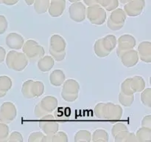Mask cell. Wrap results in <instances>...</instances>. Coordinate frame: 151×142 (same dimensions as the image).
I'll list each match as a JSON object with an SVG mask.
<instances>
[{"label":"cell","mask_w":151,"mask_h":142,"mask_svg":"<svg viewBox=\"0 0 151 142\" xmlns=\"http://www.w3.org/2000/svg\"><path fill=\"white\" fill-rule=\"evenodd\" d=\"M94 115L99 120L117 121L123 115V109L119 104L112 102L97 104L94 109Z\"/></svg>","instance_id":"1"},{"label":"cell","mask_w":151,"mask_h":142,"mask_svg":"<svg viewBox=\"0 0 151 142\" xmlns=\"http://www.w3.org/2000/svg\"><path fill=\"white\" fill-rule=\"evenodd\" d=\"M117 39L112 34H109L103 38L96 40L94 44V51L96 56L100 58H106L116 48Z\"/></svg>","instance_id":"2"},{"label":"cell","mask_w":151,"mask_h":142,"mask_svg":"<svg viewBox=\"0 0 151 142\" xmlns=\"http://www.w3.org/2000/svg\"><path fill=\"white\" fill-rule=\"evenodd\" d=\"M66 41L59 34H53L50 38L49 52L55 61L62 62L66 57Z\"/></svg>","instance_id":"3"},{"label":"cell","mask_w":151,"mask_h":142,"mask_svg":"<svg viewBox=\"0 0 151 142\" xmlns=\"http://www.w3.org/2000/svg\"><path fill=\"white\" fill-rule=\"evenodd\" d=\"M5 62L6 65L10 70L21 72L27 67L29 61L24 53L13 50L9 51L6 55Z\"/></svg>","instance_id":"4"},{"label":"cell","mask_w":151,"mask_h":142,"mask_svg":"<svg viewBox=\"0 0 151 142\" xmlns=\"http://www.w3.org/2000/svg\"><path fill=\"white\" fill-rule=\"evenodd\" d=\"M45 86L41 81H34L29 79L23 83L22 93L25 99H32L38 98L44 93Z\"/></svg>","instance_id":"5"},{"label":"cell","mask_w":151,"mask_h":142,"mask_svg":"<svg viewBox=\"0 0 151 142\" xmlns=\"http://www.w3.org/2000/svg\"><path fill=\"white\" fill-rule=\"evenodd\" d=\"M22 51L30 62H35L45 55V50L43 46L34 39H28L24 41Z\"/></svg>","instance_id":"6"},{"label":"cell","mask_w":151,"mask_h":142,"mask_svg":"<svg viewBox=\"0 0 151 142\" xmlns=\"http://www.w3.org/2000/svg\"><path fill=\"white\" fill-rule=\"evenodd\" d=\"M58 106V100L52 96H44L34 109V114L37 118L52 112Z\"/></svg>","instance_id":"7"},{"label":"cell","mask_w":151,"mask_h":142,"mask_svg":"<svg viewBox=\"0 0 151 142\" xmlns=\"http://www.w3.org/2000/svg\"><path fill=\"white\" fill-rule=\"evenodd\" d=\"M62 85L63 87L60 93L62 99L67 102L75 101L78 99L81 90V86L78 81L73 78H69L65 80Z\"/></svg>","instance_id":"8"},{"label":"cell","mask_w":151,"mask_h":142,"mask_svg":"<svg viewBox=\"0 0 151 142\" xmlns=\"http://www.w3.org/2000/svg\"><path fill=\"white\" fill-rule=\"evenodd\" d=\"M86 17L90 23L94 25H102L107 18L106 10L100 4L88 6L86 8Z\"/></svg>","instance_id":"9"},{"label":"cell","mask_w":151,"mask_h":142,"mask_svg":"<svg viewBox=\"0 0 151 142\" xmlns=\"http://www.w3.org/2000/svg\"><path fill=\"white\" fill-rule=\"evenodd\" d=\"M127 15L123 9L116 8L112 10L107 21V27L114 31L119 30L124 27Z\"/></svg>","instance_id":"10"},{"label":"cell","mask_w":151,"mask_h":142,"mask_svg":"<svg viewBox=\"0 0 151 142\" xmlns=\"http://www.w3.org/2000/svg\"><path fill=\"white\" fill-rule=\"evenodd\" d=\"M38 119H39L38 126L40 129L46 135L50 137L51 140L52 135L58 131L59 124L55 120V117L50 113L47 114Z\"/></svg>","instance_id":"11"},{"label":"cell","mask_w":151,"mask_h":142,"mask_svg":"<svg viewBox=\"0 0 151 142\" xmlns=\"http://www.w3.org/2000/svg\"><path fill=\"white\" fill-rule=\"evenodd\" d=\"M17 116V109L13 102H4L0 106V122L10 124Z\"/></svg>","instance_id":"12"},{"label":"cell","mask_w":151,"mask_h":142,"mask_svg":"<svg viewBox=\"0 0 151 142\" xmlns=\"http://www.w3.org/2000/svg\"><path fill=\"white\" fill-rule=\"evenodd\" d=\"M137 45V39L131 34H123L117 39L116 43V54L120 56L122 53L127 50L134 49Z\"/></svg>","instance_id":"13"},{"label":"cell","mask_w":151,"mask_h":142,"mask_svg":"<svg viewBox=\"0 0 151 142\" xmlns=\"http://www.w3.org/2000/svg\"><path fill=\"white\" fill-rule=\"evenodd\" d=\"M69 17L75 22H82L86 18V7L81 1L74 2L69 7Z\"/></svg>","instance_id":"14"},{"label":"cell","mask_w":151,"mask_h":142,"mask_svg":"<svg viewBox=\"0 0 151 142\" xmlns=\"http://www.w3.org/2000/svg\"><path fill=\"white\" fill-rule=\"evenodd\" d=\"M145 7V0H130L125 4L124 11L127 16L136 17L142 13Z\"/></svg>","instance_id":"15"},{"label":"cell","mask_w":151,"mask_h":142,"mask_svg":"<svg viewBox=\"0 0 151 142\" xmlns=\"http://www.w3.org/2000/svg\"><path fill=\"white\" fill-rule=\"evenodd\" d=\"M120 58L121 62L125 67L131 68L134 67V66L138 64L139 60V55L137 53V50L134 49L127 50L122 53L121 56H119Z\"/></svg>","instance_id":"16"},{"label":"cell","mask_w":151,"mask_h":142,"mask_svg":"<svg viewBox=\"0 0 151 142\" xmlns=\"http://www.w3.org/2000/svg\"><path fill=\"white\" fill-rule=\"evenodd\" d=\"M24 38L18 33H10L5 38V43L10 49L14 50H21L24 44Z\"/></svg>","instance_id":"17"},{"label":"cell","mask_w":151,"mask_h":142,"mask_svg":"<svg viewBox=\"0 0 151 142\" xmlns=\"http://www.w3.org/2000/svg\"><path fill=\"white\" fill-rule=\"evenodd\" d=\"M66 8V0H51L48 13L52 17L58 18L62 16Z\"/></svg>","instance_id":"18"},{"label":"cell","mask_w":151,"mask_h":142,"mask_svg":"<svg viewBox=\"0 0 151 142\" xmlns=\"http://www.w3.org/2000/svg\"><path fill=\"white\" fill-rule=\"evenodd\" d=\"M137 53L139 59L145 63L150 64L151 62V43L150 41H142L138 46Z\"/></svg>","instance_id":"19"},{"label":"cell","mask_w":151,"mask_h":142,"mask_svg":"<svg viewBox=\"0 0 151 142\" xmlns=\"http://www.w3.org/2000/svg\"><path fill=\"white\" fill-rule=\"evenodd\" d=\"M55 65V60L51 56H45L37 61V67L38 70L43 72H47L51 70Z\"/></svg>","instance_id":"20"},{"label":"cell","mask_w":151,"mask_h":142,"mask_svg":"<svg viewBox=\"0 0 151 142\" xmlns=\"http://www.w3.org/2000/svg\"><path fill=\"white\" fill-rule=\"evenodd\" d=\"M66 80V75L60 69H55L50 73V82L54 87L62 86Z\"/></svg>","instance_id":"21"},{"label":"cell","mask_w":151,"mask_h":142,"mask_svg":"<svg viewBox=\"0 0 151 142\" xmlns=\"http://www.w3.org/2000/svg\"><path fill=\"white\" fill-rule=\"evenodd\" d=\"M116 142H137V139L136 134L131 133L129 130H122L114 136Z\"/></svg>","instance_id":"22"},{"label":"cell","mask_w":151,"mask_h":142,"mask_svg":"<svg viewBox=\"0 0 151 142\" xmlns=\"http://www.w3.org/2000/svg\"><path fill=\"white\" fill-rule=\"evenodd\" d=\"M13 81L7 75H0V99L4 97L11 89Z\"/></svg>","instance_id":"23"},{"label":"cell","mask_w":151,"mask_h":142,"mask_svg":"<svg viewBox=\"0 0 151 142\" xmlns=\"http://www.w3.org/2000/svg\"><path fill=\"white\" fill-rule=\"evenodd\" d=\"M131 88L134 93L142 92L146 87V82L141 75H135L131 77Z\"/></svg>","instance_id":"24"},{"label":"cell","mask_w":151,"mask_h":142,"mask_svg":"<svg viewBox=\"0 0 151 142\" xmlns=\"http://www.w3.org/2000/svg\"><path fill=\"white\" fill-rule=\"evenodd\" d=\"M137 141L146 142L151 141V128L141 127L138 129L136 133Z\"/></svg>","instance_id":"25"},{"label":"cell","mask_w":151,"mask_h":142,"mask_svg":"<svg viewBox=\"0 0 151 142\" xmlns=\"http://www.w3.org/2000/svg\"><path fill=\"white\" fill-rule=\"evenodd\" d=\"M109 139V133L103 129H97L91 135V141L94 142H107Z\"/></svg>","instance_id":"26"},{"label":"cell","mask_w":151,"mask_h":142,"mask_svg":"<svg viewBox=\"0 0 151 142\" xmlns=\"http://www.w3.org/2000/svg\"><path fill=\"white\" fill-rule=\"evenodd\" d=\"M50 0H35L33 2L34 10L38 14H43L47 12Z\"/></svg>","instance_id":"27"},{"label":"cell","mask_w":151,"mask_h":142,"mask_svg":"<svg viewBox=\"0 0 151 142\" xmlns=\"http://www.w3.org/2000/svg\"><path fill=\"white\" fill-rule=\"evenodd\" d=\"M75 142H90L91 141V133L88 130H81L77 132L75 135Z\"/></svg>","instance_id":"28"},{"label":"cell","mask_w":151,"mask_h":142,"mask_svg":"<svg viewBox=\"0 0 151 142\" xmlns=\"http://www.w3.org/2000/svg\"><path fill=\"white\" fill-rule=\"evenodd\" d=\"M100 4L106 10L111 12L119 6V0H101Z\"/></svg>","instance_id":"29"},{"label":"cell","mask_w":151,"mask_h":142,"mask_svg":"<svg viewBox=\"0 0 151 142\" xmlns=\"http://www.w3.org/2000/svg\"><path fill=\"white\" fill-rule=\"evenodd\" d=\"M141 102L144 106L151 107V89L150 87L145 88L142 91Z\"/></svg>","instance_id":"30"},{"label":"cell","mask_w":151,"mask_h":142,"mask_svg":"<svg viewBox=\"0 0 151 142\" xmlns=\"http://www.w3.org/2000/svg\"><path fill=\"white\" fill-rule=\"evenodd\" d=\"M134 99H135V96L134 95L132 96H127V95L123 94L122 93H119V101L122 106H127V107H129L132 105V104L134 103Z\"/></svg>","instance_id":"31"},{"label":"cell","mask_w":151,"mask_h":142,"mask_svg":"<svg viewBox=\"0 0 151 142\" xmlns=\"http://www.w3.org/2000/svg\"><path fill=\"white\" fill-rule=\"evenodd\" d=\"M131 78H127L122 83L120 87L121 93H122L123 94L127 95V96H132V95H134L135 93L133 91L132 88H131Z\"/></svg>","instance_id":"32"},{"label":"cell","mask_w":151,"mask_h":142,"mask_svg":"<svg viewBox=\"0 0 151 142\" xmlns=\"http://www.w3.org/2000/svg\"><path fill=\"white\" fill-rule=\"evenodd\" d=\"M28 142H46V135L43 132H32L29 134Z\"/></svg>","instance_id":"33"},{"label":"cell","mask_w":151,"mask_h":142,"mask_svg":"<svg viewBox=\"0 0 151 142\" xmlns=\"http://www.w3.org/2000/svg\"><path fill=\"white\" fill-rule=\"evenodd\" d=\"M9 134L10 128L8 125L5 123L0 122V142L7 141Z\"/></svg>","instance_id":"34"},{"label":"cell","mask_w":151,"mask_h":142,"mask_svg":"<svg viewBox=\"0 0 151 142\" xmlns=\"http://www.w3.org/2000/svg\"><path fill=\"white\" fill-rule=\"evenodd\" d=\"M68 141V135L65 132L58 131L52 135L50 142H67Z\"/></svg>","instance_id":"35"},{"label":"cell","mask_w":151,"mask_h":142,"mask_svg":"<svg viewBox=\"0 0 151 142\" xmlns=\"http://www.w3.org/2000/svg\"><path fill=\"white\" fill-rule=\"evenodd\" d=\"M7 141L9 142H23V135L21 133L18 131H14L9 134Z\"/></svg>","instance_id":"36"},{"label":"cell","mask_w":151,"mask_h":142,"mask_svg":"<svg viewBox=\"0 0 151 142\" xmlns=\"http://www.w3.org/2000/svg\"><path fill=\"white\" fill-rule=\"evenodd\" d=\"M128 130V127H127L125 124H124L123 123H116V124L113 126L111 129V134L113 135V137L114 135H116L118 133L122 131V130Z\"/></svg>","instance_id":"37"},{"label":"cell","mask_w":151,"mask_h":142,"mask_svg":"<svg viewBox=\"0 0 151 142\" xmlns=\"http://www.w3.org/2000/svg\"><path fill=\"white\" fill-rule=\"evenodd\" d=\"M8 27V22L3 15H0V34H3L6 32Z\"/></svg>","instance_id":"38"},{"label":"cell","mask_w":151,"mask_h":142,"mask_svg":"<svg viewBox=\"0 0 151 142\" xmlns=\"http://www.w3.org/2000/svg\"><path fill=\"white\" fill-rule=\"evenodd\" d=\"M142 127H145L151 128V115H147L143 117L142 120L141 121Z\"/></svg>","instance_id":"39"},{"label":"cell","mask_w":151,"mask_h":142,"mask_svg":"<svg viewBox=\"0 0 151 142\" xmlns=\"http://www.w3.org/2000/svg\"><path fill=\"white\" fill-rule=\"evenodd\" d=\"M6 55H7L6 50L3 47L0 46V64L4 62V61L5 60Z\"/></svg>","instance_id":"40"},{"label":"cell","mask_w":151,"mask_h":142,"mask_svg":"<svg viewBox=\"0 0 151 142\" xmlns=\"http://www.w3.org/2000/svg\"><path fill=\"white\" fill-rule=\"evenodd\" d=\"M19 0H1V3L7 6H13L17 4Z\"/></svg>","instance_id":"41"},{"label":"cell","mask_w":151,"mask_h":142,"mask_svg":"<svg viewBox=\"0 0 151 142\" xmlns=\"http://www.w3.org/2000/svg\"><path fill=\"white\" fill-rule=\"evenodd\" d=\"M84 4L86 6H91L99 4V0H83Z\"/></svg>","instance_id":"42"},{"label":"cell","mask_w":151,"mask_h":142,"mask_svg":"<svg viewBox=\"0 0 151 142\" xmlns=\"http://www.w3.org/2000/svg\"><path fill=\"white\" fill-rule=\"evenodd\" d=\"M24 1L27 5L30 6V5H32V4H33V2L35 0H24Z\"/></svg>","instance_id":"43"},{"label":"cell","mask_w":151,"mask_h":142,"mask_svg":"<svg viewBox=\"0 0 151 142\" xmlns=\"http://www.w3.org/2000/svg\"><path fill=\"white\" fill-rule=\"evenodd\" d=\"M130 0H119V2H120V3H122V4H126L127 2H128V1H129Z\"/></svg>","instance_id":"44"},{"label":"cell","mask_w":151,"mask_h":142,"mask_svg":"<svg viewBox=\"0 0 151 142\" xmlns=\"http://www.w3.org/2000/svg\"><path fill=\"white\" fill-rule=\"evenodd\" d=\"M81 0H69V1H70L71 3H74V2H78V1H81Z\"/></svg>","instance_id":"45"},{"label":"cell","mask_w":151,"mask_h":142,"mask_svg":"<svg viewBox=\"0 0 151 142\" xmlns=\"http://www.w3.org/2000/svg\"><path fill=\"white\" fill-rule=\"evenodd\" d=\"M0 4H2V3H1V0H0Z\"/></svg>","instance_id":"46"},{"label":"cell","mask_w":151,"mask_h":142,"mask_svg":"<svg viewBox=\"0 0 151 142\" xmlns=\"http://www.w3.org/2000/svg\"><path fill=\"white\" fill-rule=\"evenodd\" d=\"M101 1V0H99V4H100V1Z\"/></svg>","instance_id":"47"}]
</instances>
